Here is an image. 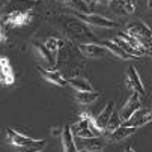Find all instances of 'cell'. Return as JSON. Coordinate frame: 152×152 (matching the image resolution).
Returning a JSON list of instances; mask_svg holds the SVG:
<instances>
[{"mask_svg": "<svg viewBox=\"0 0 152 152\" xmlns=\"http://www.w3.org/2000/svg\"><path fill=\"white\" fill-rule=\"evenodd\" d=\"M72 129V134L77 139H92V137H101L102 131L95 125L94 119H91L88 115H81V119L71 126Z\"/></svg>", "mask_w": 152, "mask_h": 152, "instance_id": "obj_1", "label": "cell"}, {"mask_svg": "<svg viewBox=\"0 0 152 152\" xmlns=\"http://www.w3.org/2000/svg\"><path fill=\"white\" fill-rule=\"evenodd\" d=\"M128 35L136 38L145 48H152V32L142 21H133L128 24Z\"/></svg>", "mask_w": 152, "mask_h": 152, "instance_id": "obj_2", "label": "cell"}, {"mask_svg": "<svg viewBox=\"0 0 152 152\" xmlns=\"http://www.w3.org/2000/svg\"><path fill=\"white\" fill-rule=\"evenodd\" d=\"M65 30H66L65 33L68 36H71L72 39H77V41H80V39H92L94 41L95 39L94 33H91L89 29L78 18H68L66 24H65Z\"/></svg>", "mask_w": 152, "mask_h": 152, "instance_id": "obj_3", "label": "cell"}, {"mask_svg": "<svg viewBox=\"0 0 152 152\" xmlns=\"http://www.w3.org/2000/svg\"><path fill=\"white\" fill-rule=\"evenodd\" d=\"M75 17L80 21H83V23H86V24H91V26H96V27H102V29H115V27H118V23H115L113 20L101 17V15H96V14H80V12H75Z\"/></svg>", "mask_w": 152, "mask_h": 152, "instance_id": "obj_4", "label": "cell"}, {"mask_svg": "<svg viewBox=\"0 0 152 152\" xmlns=\"http://www.w3.org/2000/svg\"><path fill=\"white\" fill-rule=\"evenodd\" d=\"M33 14L32 11L27 12H11V14H5L3 17V23L6 27H18V26H24L27 23H30Z\"/></svg>", "mask_w": 152, "mask_h": 152, "instance_id": "obj_5", "label": "cell"}, {"mask_svg": "<svg viewBox=\"0 0 152 152\" xmlns=\"http://www.w3.org/2000/svg\"><path fill=\"white\" fill-rule=\"evenodd\" d=\"M126 86L129 89H133V92L137 94L140 98L145 96V94H146L145 92V86H143V83L140 80V75L137 74L134 66H128V69H126Z\"/></svg>", "mask_w": 152, "mask_h": 152, "instance_id": "obj_6", "label": "cell"}, {"mask_svg": "<svg viewBox=\"0 0 152 152\" xmlns=\"http://www.w3.org/2000/svg\"><path fill=\"white\" fill-rule=\"evenodd\" d=\"M137 110H140V96L137 94H133L131 96L128 98V101L125 102V105L121 108V112H119V118H121L122 124L126 122Z\"/></svg>", "mask_w": 152, "mask_h": 152, "instance_id": "obj_7", "label": "cell"}, {"mask_svg": "<svg viewBox=\"0 0 152 152\" xmlns=\"http://www.w3.org/2000/svg\"><path fill=\"white\" fill-rule=\"evenodd\" d=\"M39 3V0H9L6 3L5 14L11 12H27L32 11L36 5Z\"/></svg>", "mask_w": 152, "mask_h": 152, "instance_id": "obj_8", "label": "cell"}, {"mask_svg": "<svg viewBox=\"0 0 152 152\" xmlns=\"http://www.w3.org/2000/svg\"><path fill=\"white\" fill-rule=\"evenodd\" d=\"M78 50L83 56L91 57V59H101L107 54V51L102 45L92 44V42H83V44H78Z\"/></svg>", "mask_w": 152, "mask_h": 152, "instance_id": "obj_9", "label": "cell"}, {"mask_svg": "<svg viewBox=\"0 0 152 152\" xmlns=\"http://www.w3.org/2000/svg\"><path fill=\"white\" fill-rule=\"evenodd\" d=\"M152 121V115H151V108H140L137 110L131 118H129L126 122H124L122 125H126V126H136V128H140L143 125H146L148 122Z\"/></svg>", "mask_w": 152, "mask_h": 152, "instance_id": "obj_10", "label": "cell"}, {"mask_svg": "<svg viewBox=\"0 0 152 152\" xmlns=\"http://www.w3.org/2000/svg\"><path fill=\"white\" fill-rule=\"evenodd\" d=\"M62 149L63 152H78L77 143H75V137L72 134V129L69 125L63 126V133H62Z\"/></svg>", "mask_w": 152, "mask_h": 152, "instance_id": "obj_11", "label": "cell"}, {"mask_svg": "<svg viewBox=\"0 0 152 152\" xmlns=\"http://www.w3.org/2000/svg\"><path fill=\"white\" fill-rule=\"evenodd\" d=\"M113 112H115V102L113 101H108L107 105L104 107V110L98 116H95L94 122H95V125L101 129V131H104V129L107 128V124H108V121H110Z\"/></svg>", "mask_w": 152, "mask_h": 152, "instance_id": "obj_12", "label": "cell"}, {"mask_svg": "<svg viewBox=\"0 0 152 152\" xmlns=\"http://www.w3.org/2000/svg\"><path fill=\"white\" fill-rule=\"evenodd\" d=\"M6 134L9 136V142H11L14 146H18L20 149H21V148H26V146H30V145H33V143L36 142L35 139H30V137H27V136H23V134L14 131L12 128H8V129H6Z\"/></svg>", "mask_w": 152, "mask_h": 152, "instance_id": "obj_13", "label": "cell"}, {"mask_svg": "<svg viewBox=\"0 0 152 152\" xmlns=\"http://www.w3.org/2000/svg\"><path fill=\"white\" fill-rule=\"evenodd\" d=\"M137 129L136 126H126V125H121L118 129H115V131L112 134H108V140L110 142H122L125 139H128L129 136H133L137 133Z\"/></svg>", "mask_w": 152, "mask_h": 152, "instance_id": "obj_14", "label": "cell"}, {"mask_svg": "<svg viewBox=\"0 0 152 152\" xmlns=\"http://www.w3.org/2000/svg\"><path fill=\"white\" fill-rule=\"evenodd\" d=\"M36 69H38V72L42 77H44L45 80H48L50 83H54L57 86H66L68 84V80H65L63 75L59 71H56V69H44L41 66H36Z\"/></svg>", "mask_w": 152, "mask_h": 152, "instance_id": "obj_15", "label": "cell"}, {"mask_svg": "<svg viewBox=\"0 0 152 152\" xmlns=\"http://www.w3.org/2000/svg\"><path fill=\"white\" fill-rule=\"evenodd\" d=\"M35 48H36V51L39 53V56L44 59V62L48 65V69H53L54 66H56V63H57V60H56V57L53 56V53L44 45V44H41V42H35Z\"/></svg>", "mask_w": 152, "mask_h": 152, "instance_id": "obj_16", "label": "cell"}, {"mask_svg": "<svg viewBox=\"0 0 152 152\" xmlns=\"http://www.w3.org/2000/svg\"><path fill=\"white\" fill-rule=\"evenodd\" d=\"M98 44L99 45H102L104 48H107L110 53H113L115 56H119L121 59H136V57H133V56H129L126 51H124L115 41H108V39H104V41H98Z\"/></svg>", "mask_w": 152, "mask_h": 152, "instance_id": "obj_17", "label": "cell"}, {"mask_svg": "<svg viewBox=\"0 0 152 152\" xmlns=\"http://www.w3.org/2000/svg\"><path fill=\"white\" fill-rule=\"evenodd\" d=\"M68 84L71 88H74L77 92H92L94 91L92 84L83 77H72V78L68 80Z\"/></svg>", "mask_w": 152, "mask_h": 152, "instance_id": "obj_18", "label": "cell"}, {"mask_svg": "<svg viewBox=\"0 0 152 152\" xmlns=\"http://www.w3.org/2000/svg\"><path fill=\"white\" fill-rule=\"evenodd\" d=\"M81 149L91 151V152H101L104 148V140L101 137H92V139H81Z\"/></svg>", "mask_w": 152, "mask_h": 152, "instance_id": "obj_19", "label": "cell"}, {"mask_svg": "<svg viewBox=\"0 0 152 152\" xmlns=\"http://www.w3.org/2000/svg\"><path fill=\"white\" fill-rule=\"evenodd\" d=\"M101 96L99 92H77L75 94V99L81 104V105H89V104H94L98 98Z\"/></svg>", "mask_w": 152, "mask_h": 152, "instance_id": "obj_20", "label": "cell"}, {"mask_svg": "<svg viewBox=\"0 0 152 152\" xmlns=\"http://www.w3.org/2000/svg\"><path fill=\"white\" fill-rule=\"evenodd\" d=\"M69 8H72L75 12H80V14H91V8L88 5L86 0H63Z\"/></svg>", "mask_w": 152, "mask_h": 152, "instance_id": "obj_21", "label": "cell"}, {"mask_svg": "<svg viewBox=\"0 0 152 152\" xmlns=\"http://www.w3.org/2000/svg\"><path fill=\"white\" fill-rule=\"evenodd\" d=\"M121 125H122V121H121V118H119V113L113 112V115H112L110 121H108V124H107L105 131H107L108 134H112V133L115 131V129H118Z\"/></svg>", "mask_w": 152, "mask_h": 152, "instance_id": "obj_22", "label": "cell"}, {"mask_svg": "<svg viewBox=\"0 0 152 152\" xmlns=\"http://www.w3.org/2000/svg\"><path fill=\"white\" fill-rule=\"evenodd\" d=\"M63 45V42L62 41H59V39H56V38H48L47 39V44H45V47L53 53V56L56 57V60H57V53H59V48Z\"/></svg>", "mask_w": 152, "mask_h": 152, "instance_id": "obj_23", "label": "cell"}, {"mask_svg": "<svg viewBox=\"0 0 152 152\" xmlns=\"http://www.w3.org/2000/svg\"><path fill=\"white\" fill-rule=\"evenodd\" d=\"M45 146H47V142H45V140H36L33 145L26 146V148H21L20 151H21V152H41Z\"/></svg>", "mask_w": 152, "mask_h": 152, "instance_id": "obj_24", "label": "cell"}, {"mask_svg": "<svg viewBox=\"0 0 152 152\" xmlns=\"http://www.w3.org/2000/svg\"><path fill=\"white\" fill-rule=\"evenodd\" d=\"M136 3L137 0H124V6H125V12L133 14L136 11Z\"/></svg>", "mask_w": 152, "mask_h": 152, "instance_id": "obj_25", "label": "cell"}, {"mask_svg": "<svg viewBox=\"0 0 152 152\" xmlns=\"http://www.w3.org/2000/svg\"><path fill=\"white\" fill-rule=\"evenodd\" d=\"M62 133H63V128H60V126H56V128H53L51 129V136L53 137H62Z\"/></svg>", "mask_w": 152, "mask_h": 152, "instance_id": "obj_26", "label": "cell"}, {"mask_svg": "<svg viewBox=\"0 0 152 152\" xmlns=\"http://www.w3.org/2000/svg\"><path fill=\"white\" fill-rule=\"evenodd\" d=\"M2 41H5V35H3L2 29H0V42H2Z\"/></svg>", "mask_w": 152, "mask_h": 152, "instance_id": "obj_27", "label": "cell"}, {"mask_svg": "<svg viewBox=\"0 0 152 152\" xmlns=\"http://www.w3.org/2000/svg\"><path fill=\"white\" fill-rule=\"evenodd\" d=\"M125 152H134V149H133L131 146H128V148L125 149Z\"/></svg>", "mask_w": 152, "mask_h": 152, "instance_id": "obj_28", "label": "cell"}, {"mask_svg": "<svg viewBox=\"0 0 152 152\" xmlns=\"http://www.w3.org/2000/svg\"><path fill=\"white\" fill-rule=\"evenodd\" d=\"M99 2H102V3H108V2H112V0H99Z\"/></svg>", "mask_w": 152, "mask_h": 152, "instance_id": "obj_29", "label": "cell"}, {"mask_svg": "<svg viewBox=\"0 0 152 152\" xmlns=\"http://www.w3.org/2000/svg\"><path fill=\"white\" fill-rule=\"evenodd\" d=\"M148 6H149V8H152V0H149V2H148Z\"/></svg>", "mask_w": 152, "mask_h": 152, "instance_id": "obj_30", "label": "cell"}, {"mask_svg": "<svg viewBox=\"0 0 152 152\" xmlns=\"http://www.w3.org/2000/svg\"><path fill=\"white\" fill-rule=\"evenodd\" d=\"M78 152H91V151H86V149H80Z\"/></svg>", "mask_w": 152, "mask_h": 152, "instance_id": "obj_31", "label": "cell"}, {"mask_svg": "<svg viewBox=\"0 0 152 152\" xmlns=\"http://www.w3.org/2000/svg\"><path fill=\"white\" fill-rule=\"evenodd\" d=\"M148 54H149V56L152 57V50H149V51H148Z\"/></svg>", "mask_w": 152, "mask_h": 152, "instance_id": "obj_32", "label": "cell"}, {"mask_svg": "<svg viewBox=\"0 0 152 152\" xmlns=\"http://www.w3.org/2000/svg\"><path fill=\"white\" fill-rule=\"evenodd\" d=\"M151 115H152V108H151Z\"/></svg>", "mask_w": 152, "mask_h": 152, "instance_id": "obj_33", "label": "cell"}, {"mask_svg": "<svg viewBox=\"0 0 152 152\" xmlns=\"http://www.w3.org/2000/svg\"><path fill=\"white\" fill-rule=\"evenodd\" d=\"M0 60H2V56H0Z\"/></svg>", "mask_w": 152, "mask_h": 152, "instance_id": "obj_34", "label": "cell"}]
</instances>
